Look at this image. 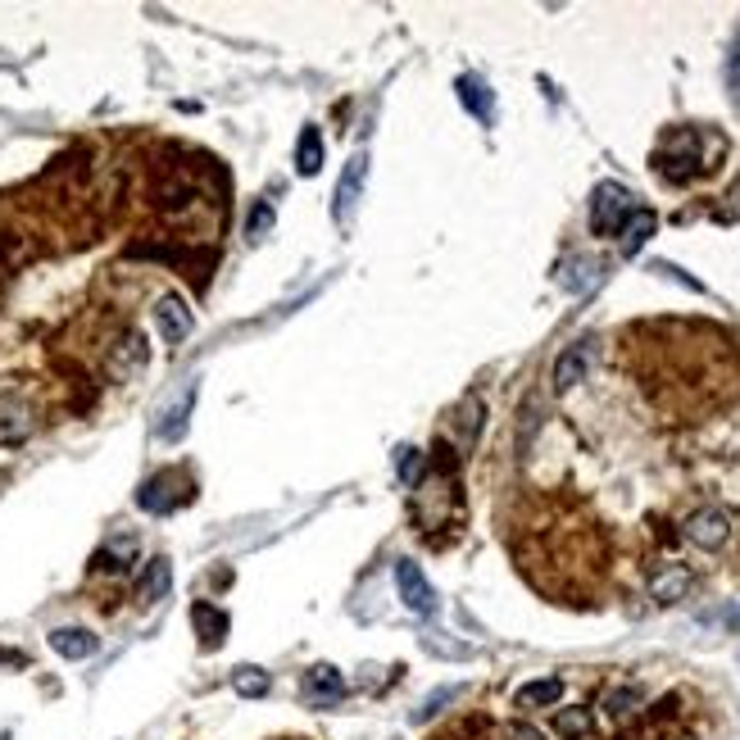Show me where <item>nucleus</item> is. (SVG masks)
Here are the masks:
<instances>
[{
    "label": "nucleus",
    "mask_w": 740,
    "mask_h": 740,
    "mask_svg": "<svg viewBox=\"0 0 740 740\" xmlns=\"http://www.w3.org/2000/svg\"><path fill=\"white\" fill-rule=\"evenodd\" d=\"M504 740H545V736L536 727H527V722H509V727H504Z\"/></svg>",
    "instance_id": "nucleus-31"
},
{
    "label": "nucleus",
    "mask_w": 740,
    "mask_h": 740,
    "mask_svg": "<svg viewBox=\"0 0 740 740\" xmlns=\"http://www.w3.org/2000/svg\"><path fill=\"white\" fill-rule=\"evenodd\" d=\"M191 309H187V300L178 296V291H168V296H159L155 300V327H159V336H164L168 346H182L191 336Z\"/></svg>",
    "instance_id": "nucleus-6"
},
{
    "label": "nucleus",
    "mask_w": 740,
    "mask_h": 740,
    "mask_svg": "<svg viewBox=\"0 0 740 740\" xmlns=\"http://www.w3.org/2000/svg\"><path fill=\"white\" fill-rule=\"evenodd\" d=\"M423 645H427L432 654H445V659H468V654H473L468 645H445L441 636H423Z\"/></svg>",
    "instance_id": "nucleus-30"
},
{
    "label": "nucleus",
    "mask_w": 740,
    "mask_h": 740,
    "mask_svg": "<svg viewBox=\"0 0 740 740\" xmlns=\"http://www.w3.org/2000/svg\"><path fill=\"white\" fill-rule=\"evenodd\" d=\"M632 191L622 187V182H600L591 196V232L595 237H613L622 232V223L632 218Z\"/></svg>",
    "instance_id": "nucleus-2"
},
{
    "label": "nucleus",
    "mask_w": 740,
    "mask_h": 740,
    "mask_svg": "<svg viewBox=\"0 0 740 740\" xmlns=\"http://www.w3.org/2000/svg\"><path fill=\"white\" fill-rule=\"evenodd\" d=\"M718 218H722V223H740V178L731 182V191H727V196H722Z\"/></svg>",
    "instance_id": "nucleus-29"
},
{
    "label": "nucleus",
    "mask_w": 740,
    "mask_h": 740,
    "mask_svg": "<svg viewBox=\"0 0 740 740\" xmlns=\"http://www.w3.org/2000/svg\"><path fill=\"white\" fill-rule=\"evenodd\" d=\"M268 227H273V205H268V200H259L255 209H250V218H246V237L250 241H259L268 232Z\"/></svg>",
    "instance_id": "nucleus-27"
},
{
    "label": "nucleus",
    "mask_w": 740,
    "mask_h": 740,
    "mask_svg": "<svg viewBox=\"0 0 740 740\" xmlns=\"http://www.w3.org/2000/svg\"><path fill=\"white\" fill-rule=\"evenodd\" d=\"M268 686H273V681H268V672L255 668V663H246V668L232 672V691H237L241 700H264Z\"/></svg>",
    "instance_id": "nucleus-18"
},
{
    "label": "nucleus",
    "mask_w": 740,
    "mask_h": 740,
    "mask_svg": "<svg viewBox=\"0 0 740 740\" xmlns=\"http://www.w3.org/2000/svg\"><path fill=\"white\" fill-rule=\"evenodd\" d=\"M654 223H659V218H654L650 209H636V214L622 223V232H618V237H622V255H636V250L654 237Z\"/></svg>",
    "instance_id": "nucleus-15"
},
{
    "label": "nucleus",
    "mask_w": 740,
    "mask_h": 740,
    "mask_svg": "<svg viewBox=\"0 0 740 740\" xmlns=\"http://www.w3.org/2000/svg\"><path fill=\"white\" fill-rule=\"evenodd\" d=\"M28 432H32L28 409H23V405H5V409H0V441H5V445H19Z\"/></svg>",
    "instance_id": "nucleus-22"
},
{
    "label": "nucleus",
    "mask_w": 740,
    "mask_h": 740,
    "mask_svg": "<svg viewBox=\"0 0 740 740\" xmlns=\"http://www.w3.org/2000/svg\"><path fill=\"white\" fill-rule=\"evenodd\" d=\"M191 409H196V377L191 382H182V391L168 400L164 409H159V423H155V436L159 441H182L187 436V423H191Z\"/></svg>",
    "instance_id": "nucleus-5"
},
{
    "label": "nucleus",
    "mask_w": 740,
    "mask_h": 740,
    "mask_svg": "<svg viewBox=\"0 0 740 740\" xmlns=\"http://www.w3.org/2000/svg\"><path fill=\"white\" fill-rule=\"evenodd\" d=\"M96 559H100V568H109V573H128L132 559H137V536H119V541H109Z\"/></svg>",
    "instance_id": "nucleus-19"
},
{
    "label": "nucleus",
    "mask_w": 740,
    "mask_h": 740,
    "mask_svg": "<svg viewBox=\"0 0 740 740\" xmlns=\"http://www.w3.org/2000/svg\"><path fill=\"white\" fill-rule=\"evenodd\" d=\"M305 691H309V700H314V704H336L341 695H346V677H341L332 663H318V668H309Z\"/></svg>",
    "instance_id": "nucleus-11"
},
{
    "label": "nucleus",
    "mask_w": 740,
    "mask_h": 740,
    "mask_svg": "<svg viewBox=\"0 0 740 740\" xmlns=\"http://www.w3.org/2000/svg\"><path fill=\"white\" fill-rule=\"evenodd\" d=\"M591 359H595V341H573V346L554 359V391H559V395L573 391V386L586 377Z\"/></svg>",
    "instance_id": "nucleus-8"
},
{
    "label": "nucleus",
    "mask_w": 740,
    "mask_h": 740,
    "mask_svg": "<svg viewBox=\"0 0 740 740\" xmlns=\"http://www.w3.org/2000/svg\"><path fill=\"white\" fill-rule=\"evenodd\" d=\"M137 368H146V336L128 332L119 346H114V373L128 377V373H137Z\"/></svg>",
    "instance_id": "nucleus-16"
},
{
    "label": "nucleus",
    "mask_w": 740,
    "mask_h": 740,
    "mask_svg": "<svg viewBox=\"0 0 740 740\" xmlns=\"http://www.w3.org/2000/svg\"><path fill=\"white\" fill-rule=\"evenodd\" d=\"M641 700H645V695L636 691V686H622V691L604 695V713H609V718H627L632 709H641Z\"/></svg>",
    "instance_id": "nucleus-24"
},
{
    "label": "nucleus",
    "mask_w": 740,
    "mask_h": 740,
    "mask_svg": "<svg viewBox=\"0 0 740 740\" xmlns=\"http://www.w3.org/2000/svg\"><path fill=\"white\" fill-rule=\"evenodd\" d=\"M191 618H196V627H200V645H205V650H218V645L227 641V613H218L214 604H196Z\"/></svg>",
    "instance_id": "nucleus-14"
},
{
    "label": "nucleus",
    "mask_w": 740,
    "mask_h": 740,
    "mask_svg": "<svg viewBox=\"0 0 740 740\" xmlns=\"http://www.w3.org/2000/svg\"><path fill=\"white\" fill-rule=\"evenodd\" d=\"M318 168H323V137H318V128H305L296 141V173L300 178H314Z\"/></svg>",
    "instance_id": "nucleus-17"
},
{
    "label": "nucleus",
    "mask_w": 740,
    "mask_h": 740,
    "mask_svg": "<svg viewBox=\"0 0 740 740\" xmlns=\"http://www.w3.org/2000/svg\"><path fill=\"white\" fill-rule=\"evenodd\" d=\"M418 464H423V454L409 450V445L395 454V473H400V482H414V477H418Z\"/></svg>",
    "instance_id": "nucleus-28"
},
{
    "label": "nucleus",
    "mask_w": 740,
    "mask_h": 740,
    "mask_svg": "<svg viewBox=\"0 0 740 740\" xmlns=\"http://www.w3.org/2000/svg\"><path fill=\"white\" fill-rule=\"evenodd\" d=\"M395 591H400L405 609L418 613V618H432V613H436V591H432V582L423 577L418 563H409V559L395 563Z\"/></svg>",
    "instance_id": "nucleus-3"
},
{
    "label": "nucleus",
    "mask_w": 740,
    "mask_h": 740,
    "mask_svg": "<svg viewBox=\"0 0 740 740\" xmlns=\"http://www.w3.org/2000/svg\"><path fill=\"white\" fill-rule=\"evenodd\" d=\"M364 182H368V155L359 150V155H350V164L341 168V182H336V196H332V218H336V223H350L359 196H364Z\"/></svg>",
    "instance_id": "nucleus-4"
},
{
    "label": "nucleus",
    "mask_w": 740,
    "mask_h": 740,
    "mask_svg": "<svg viewBox=\"0 0 740 740\" xmlns=\"http://www.w3.org/2000/svg\"><path fill=\"white\" fill-rule=\"evenodd\" d=\"M691 586H695L691 568H681V563H663L659 573L650 577V600L654 604H677V600L691 595Z\"/></svg>",
    "instance_id": "nucleus-9"
},
{
    "label": "nucleus",
    "mask_w": 740,
    "mask_h": 740,
    "mask_svg": "<svg viewBox=\"0 0 740 740\" xmlns=\"http://www.w3.org/2000/svg\"><path fill=\"white\" fill-rule=\"evenodd\" d=\"M168 586H173V563L168 559H150L146 573H141V586H137V600L141 604H159L168 595Z\"/></svg>",
    "instance_id": "nucleus-13"
},
{
    "label": "nucleus",
    "mask_w": 740,
    "mask_h": 740,
    "mask_svg": "<svg viewBox=\"0 0 740 740\" xmlns=\"http://www.w3.org/2000/svg\"><path fill=\"white\" fill-rule=\"evenodd\" d=\"M554 731H559L563 740H582V736H591V713H586V709H563L559 718H554Z\"/></svg>",
    "instance_id": "nucleus-23"
},
{
    "label": "nucleus",
    "mask_w": 740,
    "mask_h": 740,
    "mask_svg": "<svg viewBox=\"0 0 740 740\" xmlns=\"http://www.w3.org/2000/svg\"><path fill=\"white\" fill-rule=\"evenodd\" d=\"M718 150H722V141L709 146V137H704L700 128H677L672 137H663L659 150H654V164H659L663 178L686 182V178H695V173H709Z\"/></svg>",
    "instance_id": "nucleus-1"
},
{
    "label": "nucleus",
    "mask_w": 740,
    "mask_h": 740,
    "mask_svg": "<svg viewBox=\"0 0 740 740\" xmlns=\"http://www.w3.org/2000/svg\"><path fill=\"white\" fill-rule=\"evenodd\" d=\"M477 432H482V400L468 395V400H464V436H459V450H468V445L477 441Z\"/></svg>",
    "instance_id": "nucleus-26"
},
{
    "label": "nucleus",
    "mask_w": 740,
    "mask_h": 740,
    "mask_svg": "<svg viewBox=\"0 0 740 740\" xmlns=\"http://www.w3.org/2000/svg\"><path fill=\"white\" fill-rule=\"evenodd\" d=\"M178 500L182 495H173V477L168 473L150 477V482L137 491V504L146 509V514H168V509H178Z\"/></svg>",
    "instance_id": "nucleus-12"
},
{
    "label": "nucleus",
    "mask_w": 740,
    "mask_h": 740,
    "mask_svg": "<svg viewBox=\"0 0 740 740\" xmlns=\"http://www.w3.org/2000/svg\"><path fill=\"white\" fill-rule=\"evenodd\" d=\"M450 700H459V691H454V686H441V691H432V695H427V700L414 709V722H432Z\"/></svg>",
    "instance_id": "nucleus-25"
},
{
    "label": "nucleus",
    "mask_w": 740,
    "mask_h": 740,
    "mask_svg": "<svg viewBox=\"0 0 740 740\" xmlns=\"http://www.w3.org/2000/svg\"><path fill=\"white\" fill-rule=\"evenodd\" d=\"M50 650L60 654V659H91V654L100 650V641H96V632H87V627H55L50 632Z\"/></svg>",
    "instance_id": "nucleus-10"
},
{
    "label": "nucleus",
    "mask_w": 740,
    "mask_h": 740,
    "mask_svg": "<svg viewBox=\"0 0 740 740\" xmlns=\"http://www.w3.org/2000/svg\"><path fill=\"white\" fill-rule=\"evenodd\" d=\"M559 695H563V681L541 677V681H527L523 691H518V704H523V709H545V704H554Z\"/></svg>",
    "instance_id": "nucleus-20"
},
{
    "label": "nucleus",
    "mask_w": 740,
    "mask_h": 740,
    "mask_svg": "<svg viewBox=\"0 0 740 740\" xmlns=\"http://www.w3.org/2000/svg\"><path fill=\"white\" fill-rule=\"evenodd\" d=\"M727 536H731L727 509H700V514L686 518V541L700 545V550H722Z\"/></svg>",
    "instance_id": "nucleus-7"
},
{
    "label": "nucleus",
    "mask_w": 740,
    "mask_h": 740,
    "mask_svg": "<svg viewBox=\"0 0 740 740\" xmlns=\"http://www.w3.org/2000/svg\"><path fill=\"white\" fill-rule=\"evenodd\" d=\"M459 100H464L482 123H491V91H486L482 78H459Z\"/></svg>",
    "instance_id": "nucleus-21"
}]
</instances>
